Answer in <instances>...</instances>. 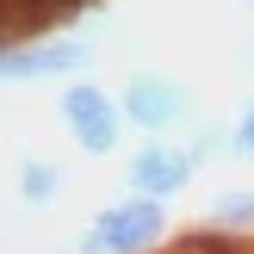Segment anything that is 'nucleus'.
Masks as SVG:
<instances>
[{"mask_svg":"<svg viewBox=\"0 0 254 254\" xmlns=\"http://www.w3.org/2000/svg\"><path fill=\"white\" fill-rule=\"evenodd\" d=\"M168 242H174L168 205L118 192V198H106V205L87 217V230L74 236V254H161Z\"/></svg>","mask_w":254,"mask_h":254,"instance_id":"1","label":"nucleus"},{"mask_svg":"<svg viewBox=\"0 0 254 254\" xmlns=\"http://www.w3.org/2000/svg\"><path fill=\"white\" fill-rule=\"evenodd\" d=\"M99 56L93 37L81 31H31V37H0V87H37V81H74Z\"/></svg>","mask_w":254,"mask_h":254,"instance_id":"2","label":"nucleus"},{"mask_svg":"<svg viewBox=\"0 0 254 254\" xmlns=\"http://www.w3.org/2000/svg\"><path fill=\"white\" fill-rule=\"evenodd\" d=\"M112 93H118L124 130H136V136L186 130V124H192V112H198L192 87H186L180 74H168V68H130L118 87H112Z\"/></svg>","mask_w":254,"mask_h":254,"instance_id":"3","label":"nucleus"},{"mask_svg":"<svg viewBox=\"0 0 254 254\" xmlns=\"http://www.w3.org/2000/svg\"><path fill=\"white\" fill-rule=\"evenodd\" d=\"M56 124L62 136H68L81 155L106 161L124 149V112H118V93L99 81H87V74H74V81L56 87Z\"/></svg>","mask_w":254,"mask_h":254,"instance_id":"4","label":"nucleus"},{"mask_svg":"<svg viewBox=\"0 0 254 254\" xmlns=\"http://www.w3.org/2000/svg\"><path fill=\"white\" fill-rule=\"evenodd\" d=\"M192 180H198V168L186 155V143H174V136H143L124 155V192H136V198L174 205L180 192H192Z\"/></svg>","mask_w":254,"mask_h":254,"instance_id":"5","label":"nucleus"},{"mask_svg":"<svg viewBox=\"0 0 254 254\" xmlns=\"http://www.w3.org/2000/svg\"><path fill=\"white\" fill-rule=\"evenodd\" d=\"M12 192H19L25 211H50L62 192H68V168L50 155H19V168H12Z\"/></svg>","mask_w":254,"mask_h":254,"instance_id":"6","label":"nucleus"},{"mask_svg":"<svg viewBox=\"0 0 254 254\" xmlns=\"http://www.w3.org/2000/svg\"><path fill=\"white\" fill-rule=\"evenodd\" d=\"M205 230L223 242H248L254 236V186H223L205 211Z\"/></svg>","mask_w":254,"mask_h":254,"instance_id":"7","label":"nucleus"},{"mask_svg":"<svg viewBox=\"0 0 254 254\" xmlns=\"http://www.w3.org/2000/svg\"><path fill=\"white\" fill-rule=\"evenodd\" d=\"M186 155H192L198 174H205L211 161H230V124H217V118L192 124V130H186Z\"/></svg>","mask_w":254,"mask_h":254,"instance_id":"8","label":"nucleus"},{"mask_svg":"<svg viewBox=\"0 0 254 254\" xmlns=\"http://www.w3.org/2000/svg\"><path fill=\"white\" fill-rule=\"evenodd\" d=\"M230 161H254V99H242L230 118Z\"/></svg>","mask_w":254,"mask_h":254,"instance_id":"9","label":"nucleus"},{"mask_svg":"<svg viewBox=\"0 0 254 254\" xmlns=\"http://www.w3.org/2000/svg\"><path fill=\"white\" fill-rule=\"evenodd\" d=\"M12 6H25V0H0V12H12Z\"/></svg>","mask_w":254,"mask_h":254,"instance_id":"10","label":"nucleus"},{"mask_svg":"<svg viewBox=\"0 0 254 254\" xmlns=\"http://www.w3.org/2000/svg\"><path fill=\"white\" fill-rule=\"evenodd\" d=\"M236 248H242V254H254V236H248V242H236Z\"/></svg>","mask_w":254,"mask_h":254,"instance_id":"11","label":"nucleus"},{"mask_svg":"<svg viewBox=\"0 0 254 254\" xmlns=\"http://www.w3.org/2000/svg\"><path fill=\"white\" fill-rule=\"evenodd\" d=\"M242 6H254V0H242Z\"/></svg>","mask_w":254,"mask_h":254,"instance_id":"12","label":"nucleus"}]
</instances>
